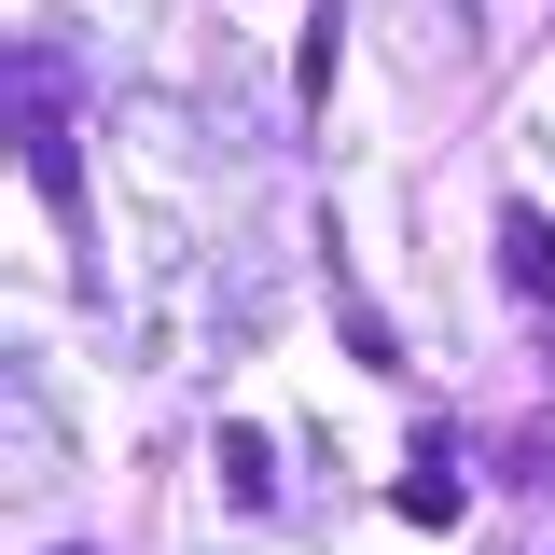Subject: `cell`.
Returning <instances> with one entry per match:
<instances>
[{"label": "cell", "mask_w": 555, "mask_h": 555, "mask_svg": "<svg viewBox=\"0 0 555 555\" xmlns=\"http://www.w3.org/2000/svg\"><path fill=\"white\" fill-rule=\"evenodd\" d=\"M500 278H514V292H528V306H555V222L528 195L500 208Z\"/></svg>", "instance_id": "6da1fadb"}, {"label": "cell", "mask_w": 555, "mask_h": 555, "mask_svg": "<svg viewBox=\"0 0 555 555\" xmlns=\"http://www.w3.org/2000/svg\"><path fill=\"white\" fill-rule=\"evenodd\" d=\"M208 459H222V486H236L250 514H264V500H278V444H264V430H250V416H236V430H222Z\"/></svg>", "instance_id": "7a4b0ae2"}, {"label": "cell", "mask_w": 555, "mask_h": 555, "mask_svg": "<svg viewBox=\"0 0 555 555\" xmlns=\"http://www.w3.org/2000/svg\"><path fill=\"white\" fill-rule=\"evenodd\" d=\"M459 514H473V500H459V473H444V459H416V473H403V528H416V542H444Z\"/></svg>", "instance_id": "3957f363"}, {"label": "cell", "mask_w": 555, "mask_h": 555, "mask_svg": "<svg viewBox=\"0 0 555 555\" xmlns=\"http://www.w3.org/2000/svg\"><path fill=\"white\" fill-rule=\"evenodd\" d=\"M28 181H42L56 208H83V181H69V139H56V112H42V98H28Z\"/></svg>", "instance_id": "277c9868"}]
</instances>
